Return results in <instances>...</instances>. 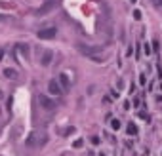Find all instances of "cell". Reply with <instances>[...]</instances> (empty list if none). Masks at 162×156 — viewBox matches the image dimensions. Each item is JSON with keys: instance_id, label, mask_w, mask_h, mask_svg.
Returning <instances> with one entry per match:
<instances>
[{"instance_id": "6da1fadb", "label": "cell", "mask_w": 162, "mask_h": 156, "mask_svg": "<svg viewBox=\"0 0 162 156\" xmlns=\"http://www.w3.org/2000/svg\"><path fill=\"white\" fill-rule=\"evenodd\" d=\"M48 137L44 135V133H31L27 137V141H25V145L31 148H36V147H42V145H46Z\"/></svg>"}, {"instance_id": "7a4b0ae2", "label": "cell", "mask_w": 162, "mask_h": 156, "mask_svg": "<svg viewBox=\"0 0 162 156\" xmlns=\"http://www.w3.org/2000/svg\"><path fill=\"white\" fill-rule=\"evenodd\" d=\"M57 34V29L56 27H46V29H40V31L36 32V36L40 38V40H50V38H56Z\"/></svg>"}, {"instance_id": "3957f363", "label": "cell", "mask_w": 162, "mask_h": 156, "mask_svg": "<svg viewBox=\"0 0 162 156\" xmlns=\"http://www.w3.org/2000/svg\"><path fill=\"white\" fill-rule=\"evenodd\" d=\"M56 6H57V0H46V2H44V4L36 10V15H46V14H50Z\"/></svg>"}, {"instance_id": "277c9868", "label": "cell", "mask_w": 162, "mask_h": 156, "mask_svg": "<svg viewBox=\"0 0 162 156\" xmlns=\"http://www.w3.org/2000/svg\"><path fill=\"white\" fill-rule=\"evenodd\" d=\"M38 103L42 105V109H46V110H51V109H56V101H51L48 95H44V93H40L38 95Z\"/></svg>"}, {"instance_id": "5b68a950", "label": "cell", "mask_w": 162, "mask_h": 156, "mask_svg": "<svg viewBox=\"0 0 162 156\" xmlns=\"http://www.w3.org/2000/svg\"><path fill=\"white\" fill-rule=\"evenodd\" d=\"M48 90H50L51 95H61V93H63V90H61L57 80H50V82H48Z\"/></svg>"}, {"instance_id": "8992f818", "label": "cell", "mask_w": 162, "mask_h": 156, "mask_svg": "<svg viewBox=\"0 0 162 156\" xmlns=\"http://www.w3.org/2000/svg\"><path fill=\"white\" fill-rule=\"evenodd\" d=\"M57 82H59V86H61L63 92H67V90L71 88V80H69V76H67V73H61L59 78H57Z\"/></svg>"}, {"instance_id": "52a82bcc", "label": "cell", "mask_w": 162, "mask_h": 156, "mask_svg": "<svg viewBox=\"0 0 162 156\" xmlns=\"http://www.w3.org/2000/svg\"><path fill=\"white\" fill-rule=\"evenodd\" d=\"M51 57H54V53H51L50 50H48V51H44V55H42V61H40V63L44 65V67H48V65L51 63Z\"/></svg>"}, {"instance_id": "ba28073f", "label": "cell", "mask_w": 162, "mask_h": 156, "mask_svg": "<svg viewBox=\"0 0 162 156\" xmlns=\"http://www.w3.org/2000/svg\"><path fill=\"white\" fill-rule=\"evenodd\" d=\"M4 76L10 78V80H17V70H14V69H4Z\"/></svg>"}, {"instance_id": "9c48e42d", "label": "cell", "mask_w": 162, "mask_h": 156, "mask_svg": "<svg viewBox=\"0 0 162 156\" xmlns=\"http://www.w3.org/2000/svg\"><path fill=\"white\" fill-rule=\"evenodd\" d=\"M126 129H128V135H137V126H135L134 122H130Z\"/></svg>"}, {"instance_id": "30bf717a", "label": "cell", "mask_w": 162, "mask_h": 156, "mask_svg": "<svg viewBox=\"0 0 162 156\" xmlns=\"http://www.w3.org/2000/svg\"><path fill=\"white\" fill-rule=\"evenodd\" d=\"M17 50H19L21 53L25 55V59L29 57V46H27V44H25V46H23V44H19V46H17Z\"/></svg>"}, {"instance_id": "8fae6325", "label": "cell", "mask_w": 162, "mask_h": 156, "mask_svg": "<svg viewBox=\"0 0 162 156\" xmlns=\"http://www.w3.org/2000/svg\"><path fill=\"white\" fill-rule=\"evenodd\" d=\"M111 126H113V129H120V120H113V122H111Z\"/></svg>"}, {"instance_id": "7c38bea8", "label": "cell", "mask_w": 162, "mask_h": 156, "mask_svg": "<svg viewBox=\"0 0 162 156\" xmlns=\"http://www.w3.org/2000/svg\"><path fill=\"white\" fill-rule=\"evenodd\" d=\"M73 145H74V148H80V147L84 145V141H82V139H76V141H74Z\"/></svg>"}, {"instance_id": "4fadbf2b", "label": "cell", "mask_w": 162, "mask_h": 156, "mask_svg": "<svg viewBox=\"0 0 162 156\" xmlns=\"http://www.w3.org/2000/svg\"><path fill=\"white\" fill-rule=\"evenodd\" d=\"M134 19H135V21L141 19V12H139V10H134Z\"/></svg>"}, {"instance_id": "5bb4252c", "label": "cell", "mask_w": 162, "mask_h": 156, "mask_svg": "<svg viewBox=\"0 0 162 156\" xmlns=\"http://www.w3.org/2000/svg\"><path fill=\"white\" fill-rule=\"evenodd\" d=\"M153 4H154V6H157V8H158V10H162V0H153Z\"/></svg>"}, {"instance_id": "9a60e30c", "label": "cell", "mask_w": 162, "mask_h": 156, "mask_svg": "<svg viewBox=\"0 0 162 156\" xmlns=\"http://www.w3.org/2000/svg\"><path fill=\"white\" fill-rule=\"evenodd\" d=\"M143 50H145V53H151V46H149V44H145V46H143Z\"/></svg>"}, {"instance_id": "2e32d148", "label": "cell", "mask_w": 162, "mask_h": 156, "mask_svg": "<svg viewBox=\"0 0 162 156\" xmlns=\"http://www.w3.org/2000/svg\"><path fill=\"white\" fill-rule=\"evenodd\" d=\"M92 143L93 145H99V137H92Z\"/></svg>"}, {"instance_id": "e0dca14e", "label": "cell", "mask_w": 162, "mask_h": 156, "mask_svg": "<svg viewBox=\"0 0 162 156\" xmlns=\"http://www.w3.org/2000/svg\"><path fill=\"white\" fill-rule=\"evenodd\" d=\"M4 59V48H0V61Z\"/></svg>"}, {"instance_id": "ac0fdd59", "label": "cell", "mask_w": 162, "mask_h": 156, "mask_svg": "<svg viewBox=\"0 0 162 156\" xmlns=\"http://www.w3.org/2000/svg\"><path fill=\"white\" fill-rule=\"evenodd\" d=\"M2 97H4V93H2V92H0V99H2Z\"/></svg>"}, {"instance_id": "d6986e66", "label": "cell", "mask_w": 162, "mask_h": 156, "mask_svg": "<svg viewBox=\"0 0 162 156\" xmlns=\"http://www.w3.org/2000/svg\"><path fill=\"white\" fill-rule=\"evenodd\" d=\"M158 90H160V92H162V84H160V86H158Z\"/></svg>"}, {"instance_id": "ffe728a7", "label": "cell", "mask_w": 162, "mask_h": 156, "mask_svg": "<svg viewBox=\"0 0 162 156\" xmlns=\"http://www.w3.org/2000/svg\"><path fill=\"white\" fill-rule=\"evenodd\" d=\"M2 19H4V15H0V21H2Z\"/></svg>"}, {"instance_id": "44dd1931", "label": "cell", "mask_w": 162, "mask_h": 156, "mask_svg": "<svg viewBox=\"0 0 162 156\" xmlns=\"http://www.w3.org/2000/svg\"><path fill=\"white\" fill-rule=\"evenodd\" d=\"M130 2H137V0H130Z\"/></svg>"}, {"instance_id": "7402d4cb", "label": "cell", "mask_w": 162, "mask_h": 156, "mask_svg": "<svg viewBox=\"0 0 162 156\" xmlns=\"http://www.w3.org/2000/svg\"><path fill=\"white\" fill-rule=\"evenodd\" d=\"M99 156H105V154H99Z\"/></svg>"}]
</instances>
